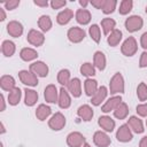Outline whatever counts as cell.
<instances>
[{"mask_svg": "<svg viewBox=\"0 0 147 147\" xmlns=\"http://www.w3.org/2000/svg\"><path fill=\"white\" fill-rule=\"evenodd\" d=\"M109 92L110 94H122L124 93V78L119 72L114 74L109 83Z\"/></svg>", "mask_w": 147, "mask_h": 147, "instance_id": "1", "label": "cell"}, {"mask_svg": "<svg viewBox=\"0 0 147 147\" xmlns=\"http://www.w3.org/2000/svg\"><path fill=\"white\" fill-rule=\"evenodd\" d=\"M138 51V44L134 37H129L126 38L122 46H121V52L125 56H133Z\"/></svg>", "mask_w": 147, "mask_h": 147, "instance_id": "2", "label": "cell"}, {"mask_svg": "<svg viewBox=\"0 0 147 147\" xmlns=\"http://www.w3.org/2000/svg\"><path fill=\"white\" fill-rule=\"evenodd\" d=\"M124 25H125V29L129 32H136V31H138L142 28L144 20L139 15H131L125 20Z\"/></svg>", "mask_w": 147, "mask_h": 147, "instance_id": "3", "label": "cell"}, {"mask_svg": "<svg viewBox=\"0 0 147 147\" xmlns=\"http://www.w3.org/2000/svg\"><path fill=\"white\" fill-rule=\"evenodd\" d=\"M65 117L62 113L57 111L48 119V126L54 131H60L65 126Z\"/></svg>", "mask_w": 147, "mask_h": 147, "instance_id": "4", "label": "cell"}, {"mask_svg": "<svg viewBox=\"0 0 147 147\" xmlns=\"http://www.w3.org/2000/svg\"><path fill=\"white\" fill-rule=\"evenodd\" d=\"M26 40L29 44H31L32 46H36V47H39L41 46L44 42H45V36L41 31H38L36 29H31L29 32H28V36H26Z\"/></svg>", "mask_w": 147, "mask_h": 147, "instance_id": "5", "label": "cell"}, {"mask_svg": "<svg viewBox=\"0 0 147 147\" xmlns=\"http://www.w3.org/2000/svg\"><path fill=\"white\" fill-rule=\"evenodd\" d=\"M18 78L21 83L26 86H37L38 85V77L30 70H21L18 72Z\"/></svg>", "mask_w": 147, "mask_h": 147, "instance_id": "6", "label": "cell"}, {"mask_svg": "<svg viewBox=\"0 0 147 147\" xmlns=\"http://www.w3.org/2000/svg\"><path fill=\"white\" fill-rule=\"evenodd\" d=\"M85 34H86L85 31H84L82 28H79V26H72V28H70V29L68 30V32H67L68 39H69L71 42H74V44H78V42H80L82 40H84Z\"/></svg>", "mask_w": 147, "mask_h": 147, "instance_id": "7", "label": "cell"}, {"mask_svg": "<svg viewBox=\"0 0 147 147\" xmlns=\"http://www.w3.org/2000/svg\"><path fill=\"white\" fill-rule=\"evenodd\" d=\"M30 71H32L37 77H47V75H48V71H49V69H48V65L45 63V62H42V61H36V62H33V63H31L30 64Z\"/></svg>", "mask_w": 147, "mask_h": 147, "instance_id": "8", "label": "cell"}, {"mask_svg": "<svg viewBox=\"0 0 147 147\" xmlns=\"http://www.w3.org/2000/svg\"><path fill=\"white\" fill-rule=\"evenodd\" d=\"M116 139L121 142H129L133 139V134L127 124L121 125L116 131Z\"/></svg>", "mask_w": 147, "mask_h": 147, "instance_id": "9", "label": "cell"}, {"mask_svg": "<svg viewBox=\"0 0 147 147\" xmlns=\"http://www.w3.org/2000/svg\"><path fill=\"white\" fill-rule=\"evenodd\" d=\"M85 144V137L77 131L70 132L67 136V145L69 147H82Z\"/></svg>", "mask_w": 147, "mask_h": 147, "instance_id": "10", "label": "cell"}, {"mask_svg": "<svg viewBox=\"0 0 147 147\" xmlns=\"http://www.w3.org/2000/svg\"><path fill=\"white\" fill-rule=\"evenodd\" d=\"M44 98L48 103H55L59 100V90L54 84H49L45 87Z\"/></svg>", "mask_w": 147, "mask_h": 147, "instance_id": "11", "label": "cell"}, {"mask_svg": "<svg viewBox=\"0 0 147 147\" xmlns=\"http://www.w3.org/2000/svg\"><path fill=\"white\" fill-rule=\"evenodd\" d=\"M93 142L98 147H108L111 142L109 136L103 131H96L93 134Z\"/></svg>", "mask_w": 147, "mask_h": 147, "instance_id": "12", "label": "cell"}, {"mask_svg": "<svg viewBox=\"0 0 147 147\" xmlns=\"http://www.w3.org/2000/svg\"><path fill=\"white\" fill-rule=\"evenodd\" d=\"M68 92L74 96V98H79L82 95V83L79 78H71L69 84L67 85Z\"/></svg>", "mask_w": 147, "mask_h": 147, "instance_id": "13", "label": "cell"}, {"mask_svg": "<svg viewBox=\"0 0 147 147\" xmlns=\"http://www.w3.org/2000/svg\"><path fill=\"white\" fill-rule=\"evenodd\" d=\"M122 102V96L121 95H114L111 98H109L105 103L103 106L101 107V110L103 113H110V111H114L116 109V107Z\"/></svg>", "mask_w": 147, "mask_h": 147, "instance_id": "14", "label": "cell"}, {"mask_svg": "<svg viewBox=\"0 0 147 147\" xmlns=\"http://www.w3.org/2000/svg\"><path fill=\"white\" fill-rule=\"evenodd\" d=\"M59 107L62 109H67L70 107L71 105V98L70 94L68 92V90H65L64 87H61L59 91V100H57Z\"/></svg>", "mask_w": 147, "mask_h": 147, "instance_id": "15", "label": "cell"}, {"mask_svg": "<svg viewBox=\"0 0 147 147\" xmlns=\"http://www.w3.org/2000/svg\"><path fill=\"white\" fill-rule=\"evenodd\" d=\"M98 124H99V126H100L102 130H105L106 132H113L114 129H115V125H116L115 121H114L110 116H107V115L100 116L99 119H98Z\"/></svg>", "mask_w": 147, "mask_h": 147, "instance_id": "16", "label": "cell"}, {"mask_svg": "<svg viewBox=\"0 0 147 147\" xmlns=\"http://www.w3.org/2000/svg\"><path fill=\"white\" fill-rule=\"evenodd\" d=\"M7 32L11 37H15V38L21 37L22 33H23V25H22V23H20L18 21H10L7 24Z\"/></svg>", "mask_w": 147, "mask_h": 147, "instance_id": "17", "label": "cell"}, {"mask_svg": "<svg viewBox=\"0 0 147 147\" xmlns=\"http://www.w3.org/2000/svg\"><path fill=\"white\" fill-rule=\"evenodd\" d=\"M127 125L131 129V131H133L134 133H142L145 131L141 119L137 116H130L127 119Z\"/></svg>", "mask_w": 147, "mask_h": 147, "instance_id": "18", "label": "cell"}, {"mask_svg": "<svg viewBox=\"0 0 147 147\" xmlns=\"http://www.w3.org/2000/svg\"><path fill=\"white\" fill-rule=\"evenodd\" d=\"M77 115L85 122H90L92 118H93V115H94V111L92 109L91 106L88 105H83L80 106L78 109H77Z\"/></svg>", "mask_w": 147, "mask_h": 147, "instance_id": "19", "label": "cell"}, {"mask_svg": "<svg viewBox=\"0 0 147 147\" xmlns=\"http://www.w3.org/2000/svg\"><path fill=\"white\" fill-rule=\"evenodd\" d=\"M72 17H74V11H72V9L65 8V9L61 10V11L57 14V16H56V22H57L60 25H65V24H68V23L71 21Z\"/></svg>", "mask_w": 147, "mask_h": 147, "instance_id": "20", "label": "cell"}, {"mask_svg": "<svg viewBox=\"0 0 147 147\" xmlns=\"http://www.w3.org/2000/svg\"><path fill=\"white\" fill-rule=\"evenodd\" d=\"M75 17H76V21L82 24V25H86L91 22V13L87 10V9H84V8H79L77 9L76 14H75Z\"/></svg>", "mask_w": 147, "mask_h": 147, "instance_id": "21", "label": "cell"}, {"mask_svg": "<svg viewBox=\"0 0 147 147\" xmlns=\"http://www.w3.org/2000/svg\"><path fill=\"white\" fill-rule=\"evenodd\" d=\"M107 94H108V90L106 86H100L98 88V91L95 92V94L91 98V102L93 106H100L101 102L107 98Z\"/></svg>", "mask_w": 147, "mask_h": 147, "instance_id": "22", "label": "cell"}, {"mask_svg": "<svg viewBox=\"0 0 147 147\" xmlns=\"http://www.w3.org/2000/svg\"><path fill=\"white\" fill-rule=\"evenodd\" d=\"M99 86H98V82L95 79H92V78H86L85 82H84V91H85V94L87 96H93L95 94V92L98 91Z\"/></svg>", "mask_w": 147, "mask_h": 147, "instance_id": "23", "label": "cell"}, {"mask_svg": "<svg viewBox=\"0 0 147 147\" xmlns=\"http://www.w3.org/2000/svg\"><path fill=\"white\" fill-rule=\"evenodd\" d=\"M15 79L13 76H9V75H3L1 78H0V87L3 90V91H7V92H10L11 90H14L16 86H15Z\"/></svg>", "mask_w": 147, "mask_h": 147, "instance_id": "24", "label": "cell"}, {"mask_svg": "<svg viewBox=\"0 0 147 147\" xmlns=\"http://www.w3.org/2000/svg\"><path fill=\"white\" fill-rule=\"evenodd\" d=\"M37 101H38V93L34 90L26 87L24 90V103L28 107H32L37 103Z\"/></svg>", "mask_w": 147, "mask_h": 147, "instance_id": "25", "label": "cell"}, {"mask_svg": "<svg viewBox=\"0 0 147 147\" xmlns=\"http://www.w3.org/2000/svg\"><path fill=\"white\" fill-rule=\"evenodd\" d=\"M20 57L25 61V62H30V61H33L38 57V53L36 49L33 48H30V47H24L21 49L20 52Z\"/></svg>", "mask_w": 147, "mask_h": 147, "instance_id": "26", "label": "cell"}, {"mask_svg": "<svg viewBox=\"0 0 147 147\" xmlns=\"http://www.w3.org/2000/svg\"><path fill=\"white\" fill-rule=\"evenodd\" d=\"M52 114V109L49 106L45 105V103H41L37 107L36 109V117L39 119V121H45L46 118L49 117V115Z\"/></svg>", "mask_w": 147, "mask_h": 147, "instance_id": "27", "label": "cell"}, {"mask_svg": "<svg viewBox=\"0 0 147 147\" xmlns=\"http://www.w3.org/2000/svg\"><path fill=\"white\" fill-rule=\"evenodd\" d=\"M106 56L101 51H96L93 55V65L99 70H105L106 68Z\"/></svg>", "mask_w": 147, "mask_h": 147, "instance_id": "28", "label": "cell"}, {"mask_svg": "<svg viewBox=\"0 0 147 147\" xmlns=\"http://www.w3.org/2000/svg\"><path fill=\"white\" fill-rule=\"evenodd\" d=\"M122 31L121 30H118V29H115V30H113L109 34H108V37H107V42L111 46V47H115V46H117L118 44H119V41L122 40Z\"/></svg>", "mask_w": 147, "mask_h": 147, "instance_id": "29", "label": "cell"}, {"mask_svg": "<svg viewBox=\"0 0 147 147\" xmlns=\"http://www.w3.org/2000/svg\"><path fill=\"white\" fill-rule=\"evenodd\" d=\"M16 51V45L11 41V40H3L2 41V45H1V52L5 56L7 57H10L14 55Z\"/></svg>", "mask_w": 147, "mask_h": 147, "instance_id": "30", "label": "cell"}, {"mask_svg": "<svg viewBox=\"0 0 147 147\" xmlns=\"http://www.w3.org/2000/svg\"><path fill=\"white\" fill-rule=\"evenodd\" d=\"M21 98H22V91L20 87H15L10 92H8V103L11 106L18 105V102L21 101Z\"/></svg>", "mask_w": 147, "mask_h": 147, "instance_id": "31", "label": "cell"}, {"mask_svg": "<svg viewBox=\"0 0 147 147\" xmlns=\"http://www.w3.org/2000/svg\"><path fill=\"white\" fill-rule=\"evenodd\" d=\"M127 115H129V107H127V105H126L125 102L122 101V102L116 107V109L114 110V116H115L117 119H124Z\"/></svg>", "mask_w": 147, "mask_h": 147, "instance_id": "32", "label": "cell"}, {"mask_svg": "<svg viewBox=\"0 0 147 147\" xmlns=\"http://www.w3.org/2000/svg\"><path fill=\"white\" fill-rule=\"evenodd\" d=\"M53 23H52V20L48 15H41L38 20V26L40 28L41 32H47L51 30Z\"/></svg>", "mask_w": 147, "mask_h": 147, "instance_id": "33", "label": "cell"}, {"mask_svg": "<svg viewBox=\"0 0 147 147\" xmlns=\"http://www.w3.org/2000/svg\"><path fill=\"white\" fill-rule=\"evenodd\" d=\"M115 26H116V22H115V20H113L110 17H105L101 21V28L106 36H108L113 30H115Z\"/></svg>", "mask_w": 147, "mask_h": 147, "instance_id": "34", "label": "cell"}, {"mask_svg": "<svg viewBox=\"0 0 147 147\" xmlns=\"http://www.w3.org/2000/svg\"><path fill=\"white\" fill-rule=\"evenodd\" d=\"M70 80H71V75L68 69H61L57 72V83L60 85H62V87L67 86Z\"/></svg>", "mask_w": 147, "mask_h": 147, "instance_id": "35", "label": "cell"}, {"mask_svg": "<svg viewBox=\"0 0 147 147\" xmlns=\"http://www.w3.org/2000/svg\"><path fill=\"white\" fill-rule=\"evenodd\" d=\"M80 74L87 78H92L94 75H95V67L90 63V62H85L80 65Z\"/></svg>", "mask_w": 147, "mask_h": 147, "instance_id": "36", "label": "cell"}, {"mask_svg": "<svg viewBox=\"0 0 147 147\" xmlns=\"http://www.w3.org/2000/svg\"><path fill=\"white\" fill-rule=\"evenodd\" d=\"M88 33H90V37L92 38V40H94L96 44L100 42L101 40V31H100V28L98 24H92L88 29Z\"/></svg>", "mask_w": 147, "mask_h": 147, "instance_id": "37", "label": "cell"}, {"mask_svg": "<svg viewBox=\"0 0 147 147\" xmlns=\"http://www.w3.org/2000/svg\"><path fill=\"white\" fill-rule=\"evenodd\" d=\"M132 7H133V1L132 0H123L119 3L118 11H119L121 15H127L132 10Z\"/></svg>", "mask_w": 147, "mask_h": 147, "instance_id": "38", "label": "cell"}, {"mask_svg": "<svg viewBox=\"0 0 147 147\" xmlns=\"http://www.w3.org/2000/svg\"><path fill=\"white\" fill-rule=\"evenodd\" d=\"M116 6H117V1L116 0H105V3H103V7H102V13L108 15V14H111L114 13V10L116 9Z\"/></svg>", "mask_w": 147, "mask_h": 147, "instance_id": "39", "label": "cell"}, {"mask_svg": "<svg viewBox=\"0 0 147 147\" xmlns=\"http://www.w3.org/2000/svg\"><path fill=\"white\" fill-rule=\"evenodd\" d=\"M137 96L140 101L147 100V85L145 83H140L137 87Z\"/></svg>", "mask_w": 147, "mask_h": 147, "instance_id": "40", "label": "cell"}, {"mask_svg": "<svg viewBox=\"0 0 147 147\" xmlns=\"http://www.w3.org/2000/svg\"><path fill=\"white\" fill-rule=\"evenodd\" d=\"M3 6L8 10H14V9H16L20 6V0H9V1H6V2H3Z\"/></svg>", "mask_w": 147, "mask_h": 147, "instance_id": "41", "label": "cell"}, {"mask_svg": "<svg viewBox=\"0 0 147 147\" xmlns=\"http://www.w3.org/2000/svg\"><path fill=\"white\" fill-rule=\"evenodd\" d=\"M137 114L141 117H147V102L146 103H141V105H138L137 108Z\"/></svg>", "mask_w": 147, "mask_h": 147, "instance_id": "42", "label": "cell"}, {"mask_svg": "<svg viewBox=\"0 0 147 147\" xmlns=\"http://www.w3.org/2000/svg\"><path fill=\"white\" fill-rule=\"evenodd\" d=\"M65 5H67L65 0H52L51 1V7L53 9H60V8L64 7Z\"/></svg>", "mask_w": 147, "mask_h": 147, "instance_id": "43", "label": "cell"}, {"mask_svg": "<svg viewBox=\"0 0 147 147\" xmlns=\"http://www.w3.org/2000/svg\"><path fill=\"white\" fill-rule=\"evenodd\" d=\"M139 67L140 68H146L147 67V51L141 53L140 60H139Z\"/></svg>", "mask_w": 147, "mask_h": 147, "instance_id": "44", "label": "cell"}, {"mask_svg": "<svg viewBox=\"0 0 147 147\" xmlns=\"http://www.w3.org/2000/svg\"><path fill=\"white\" fill-rule=\"evenodd\" d=\"M140 46H141L145 51H147V31L144 32V33L141 34V37H140Z\"/></svg>", "mask_w": 147, "mask_h": 147, "instance_id": "45", "label": "cell"}, {"mask_svg": "<svg viewBox=\"0 0 147 147\" xmlns=\"http://www.w3.org/2000/svg\"><path fill=\"white\" fill-rule=\"evenodd\" d=\"M103 3H105V0H92L90 2V5H92L94 8L96 9H102L103 7Z\"/></svg>", "mask_w": 147, "mask_h": 147, "instance_id": "46", "label": "cell"}, {"mask_svg": "<svg viewBox=\"0 0 147 147\" xmlns=\"http://www.w3.org/2000/svg\"><path fill=\"white\" fill-rule=\"evenodd\" d=\"M33 3L38 7H47L48 6V1L47 0H34Z\"/></svg>", "mask_w": 147, "mask_h": 147, "instance_id": "47", "label": "cell"}, {"mask_svg": "<svg viewBox=\"0 0 147 147\" xmlns=\"http://www.w3.org/2000/svg\"><path fill=\"white\" fill-rule=\"evenodd\" d=\"M139 147H147V136L141 138V140L139 141Z\"/></svg>", "mask_w": 147, "mask_h": 147, "instance_id": "48", "label": "cell"}, {"mask_svg": "<svg viewBox=\"0 0 147 147\" xmlns=\"http://www.w3.org/2000/svg\"><path fill=\"white\" fill-rule=\"evenodd\" d=\"M0 100H1V111H3L6 109V101H5V96L3 94L0 95Z\"/></svg>", "mask_w": 147, "mask_h": 147, "instance_id": "49", "label": "cell"}, {"mask_svg": "<svg viewBox=\"0 0 147 147\" xmlns=\"http://www.w3.org/2000/svg\"><path fill=\"white\" fill-rule=\"evenodd\" d=\"M6 20V13H5V9L3 8H0V21H5Z\"/></svg>", "mask_w": 147, "mask_h": 147, "instance_id": "50", "label": "cell"}, {"mask_svg": "<svg viewBox=\"0 0 147 147\" xmlns=\"http://www.w3.org/2000/svg\"><path fill=\"white\" fill-rule=\"evenodd\" d=\"M88 3H90V2H88V1H86V0H79V5H80L84 9H85V7H86Z\"/></svg>", "mask_w": 147, "mask_h": 147, "instance_id": "51", "label": "cell"}, {"mask_svg": "<svg viewBox=\"0 0 147 147\" xmlns=\"http://www.w3.org/2000/svg\"><path fill=\"white\" fill-rule=\"evenodd\" d=\"M0 125H1V134H3V133L6 132V129H5V125H3V123H2V122L0 123Z\"/></svg>", "mask_w": 147, "mask_h": 147, "instance_id": "52", "label": "cell"}, {"mask_svg": "<svg viewBox=\"0 0 147 147\" xmlns=\"http://www.w3.org/2000/svg\"><path fill=\"white\" fill-rule=\"evenodd\" d=\"M83 147H91V145H90V144H87V142H85V144L83 145Z\"/></svg>", "mask_w": 147, "mask_h": 147, "instance_id": "53", "label": "cell"}, {"mask_svg": "<svg viewBox=\"0 0 147 147\" xmlns=\"http://www.w3.org/2000/svg\"><path fill=\"white\" fill-rule=\"evenodd\" d=\"M0 147H3V144H2V142H1V145H0Z\"/></svg>", "mask_w": 147, "mask_h": 147, "instance_id": "54", "label": "cell"}, {"mask_svg": "<svg viewBox=\"0 0 147 147\" xmlns=\"http://www.w3.org/2000/svg\"><path fill=\"white\" fill-rule=\"evenodd\" d=\"M145 11H146V14H147V6H146V10H145Z\"/></svg>", "mask_w": 147, "mask_h": 147, "instance_id": "55", "label": "cell"}, {"mask_svg": "<svg viewBox=\"0 0 147 147\" xmlns=\"http://www.w3.org/2000/svg\"><path fill=\"white\" fill-rule=\"evenodd\" d=\"M146 126H147V119H146Z\"/></svg>", "mask_w": 147, "mask_h": 147, "instance_id": "56", "label": "cell"}]
</instances>
